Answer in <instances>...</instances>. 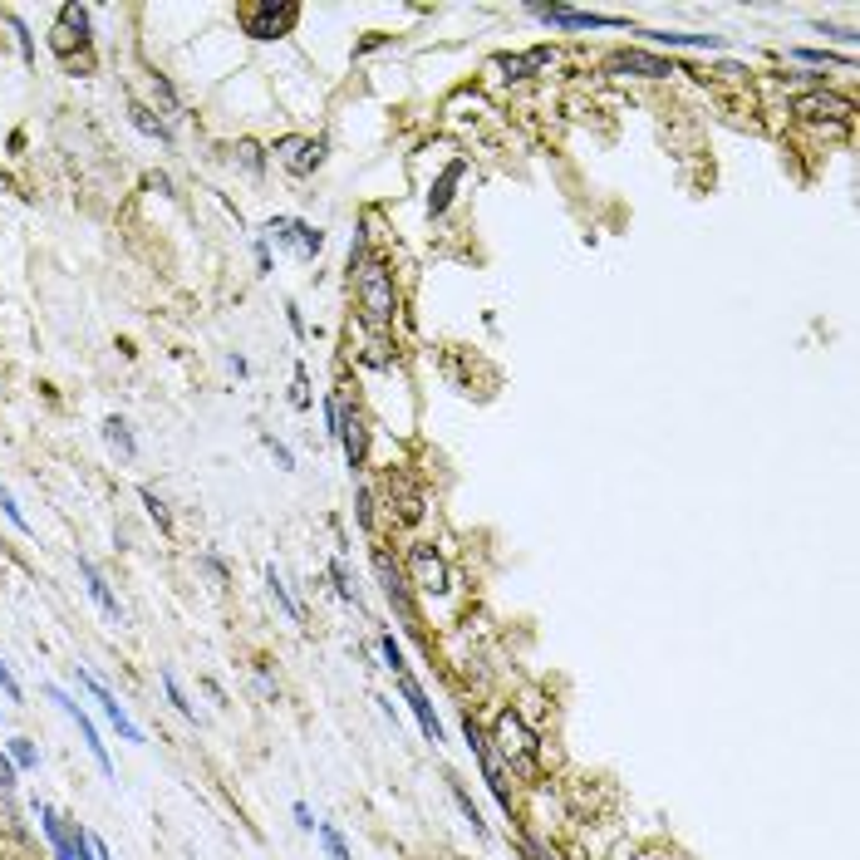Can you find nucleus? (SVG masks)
<instances>
[{"label": "nucleus", "mask_w": 860, "mask_h": 860, "mask_svg": "<svg viewBox=\"0 0 860 860\" xmlns=\"http://www.w3.org/2000/svg\"><path fill=\"white\" fill-rule=\"evenodd\" d=\"M148 84H153V99H158V118L168 123V118H182V99H177V89H172L168 74H148Z\"/></svg>", "instance_id": "obj_26"}, {"label": "nucleus", "mask_w": 860, "mask_h": 860, "mask_svg": "<svg viewBox=\"0 0 860 860\" xmlns=\"http://www.w3.org/2000/svg\"><path fill=\"white\" fill-rule=\"evenodd\" d=\"M266 590H271V600L286 610V620L290 625H305V610H300V600L290 595V585H286V575L276 571V566H266Z\"/></svg>", "instance_id": "obj_23"}, {"label": "nucleus", "mask_w": 860, "mask_h": 860, "mask_svg": "<svg viewBox=\"0 0 860 860\" xmlns=\"http://www.w3.org/2000/svg\"><path fill=\"white\" fill-rule=\"evenodd\" d=\"M138 502H143V507H148V516L158 521V531H163V536H172V512H168V502H163V497H158L153 487H138Z\"/></svg>", "instance_id": "obj_30"}, {"label": "nucleus", "mask_w": 860, "mask_h": 860, "mask_svg": "<svg viewBox=\"0 0 860 860\" xmlns=\"http://www.w3.org/2000/svg\"><path fill=\"white\" fill-rule=\"evenodd\" d=\"M290 241H295V251H300L305 261H315V256L325 251V231L310 227V222H300V217H290Z\"/></svg>", "instance_id": "obj_25"}, {"label": "nucleus", "mask_w": 860, "mask_h": 860, "mask_svg": "<svg viewBox=\"0 0 860 860\" xmlns=\"http://www.w3.org/2000/svg\"><path fill=\"white\" fill-rule=\"evenodd\" d=\"M349 290H354V310H359V325L369 330V340H384L394 335V320H399V281H394V266L389 256H369L354 276H349Z\"/></svg>", "instance_id": "obj_2"}, {"label": "nucleus", "mask_w": 860, "mask_h": 860, "mask_svg": "<svg viewBox=\"0 0 860 860\" xmlns=\"http://www.w3.org/2000/svg\"><path fill=\"white\" fill-rule=\"evenodd\" d=\"M384 45H389V35H369V40L354 45V55H374V50H384Z\"/></svg>", "instance_id": "obj_47"}, {"label": "nucleus", "mask_w": 860, "mask_h": 860, "mask_svg": "<svg viewBox=\"0 0 860 860\" xmlns=\"http://www.w3.org/2000/svg\"><path fill=\"white\" fill-rule=\"evenodd\" d=\"M79 575H84V590H89V600L99 605V615H104V620H114V625H123V605H118V595L109 590L104 571H99L89 556H79Z\"/></svg>", "instance_id": "obj_18"}, {"label": "nucleus", "mask_w": 860, "mask_h": 860, "mask_svg": "<svg viewBox=\"0 0 860 860\" xmlns=\"http://www.w3.org/2000/svg\"><path fill=\"white\" fill-rule=\"evenodd\" d=\"M50 50L64 64L74 59V50H89V5H79V0L59 5V20H55V30H50Z\"/></svg>", "instance_id": "obj_12"}, {"label": "nucleus", "mask_w": 860, "mask_h": 860, "mask_svg": "<svg viewBox=\"0 0 860 860\" xmlns=\"http://www.w3.org/2000/svg\"><path fill=\"white\" fill-rule=\"evenodd\" d=\"M5 752H10L15 772H35V767H40V752H35V743H30V738H10V743H5Z\"/></svg>", "instance_id": "obj_32"}, {"label": "nucleus", "mask_w": 860, "mask_h": 860, "mask_svg": "<svg viewBox=\"0 0 860 860\" xmlns=\"http://www.w3.org/2000/svg\"><path fill=\"white\" fill-rule=\"evenodd\" d=\"M462 738H467V752L477 757V767H482V782H487V792L502 802V811L512 816V792H507V772H502V762H497V752H492V743H487V728L472 718V713H462Z\"/></svg>", "instance_id": "obj_8"}, {"label": "nucleus", "mask_w": 860, "mask_h": 860, "mask_svg": "<svg viewBox=\"0 0 860 860\" xmlns=\"http://www.w3.org/2000/svg\"><path fill=\"white\" fill-rule=\"evenodd\" d=\"M462 177H467V158H453L448 168L433 177V187H428V197H423V212H428V217H448V207L458 202Z\"/></svg>", "instance_id": "obj_16"}, {"label": "nucleus", "mask_w": 860, "mask_h": 860, "mask_svg": "<svg viewBox=\"0 0 860 860\" xmlns=\"http://www.w3.org/2000/svg\"><path fill=\"white\" fill-rule=\"evenodd\" d=\"M158 684H163V693H168V703L182 713V718H197V708L187 703V693H182V684H177V674L172 669H158Z\"/></svg>", "instance_id": "obj_31"}, {"label": "nucleus", "mask_w": 860, "mask_h": 860, "mask_svg": "<svg viewBox=\"0 0 860 860\" xmlns=\"http://www.w3.org/2000/svg\"><path fill=\"white\" fill-rule=\"evenodd\" d=\"M35 816H40V831H45L50 856L55 860H94L89 856V831H84L79 821L59 816L55 806H45V802H35Z\"/></svg>", "instance_id": "obj_7"}, {"label": "nucleus", "mask_w": 860, "mask_h": 860, "mask_svg": "<svg viewBox=\"0 0 860 860\" xmlns=\"http://www.w3.org/2000/svg\"><path fill=\"white\" fill-rule=\"evenodd\" d=\"M290 816H295V826H300V831H315V826H320V821H315V811H310L305 802H290Z\"/></svg>", "instance_id": "obj_45"}, {"label": "nucleus", "mask_w": 860, "mask_h": 860, "mask_svg": "<svg viewBox=\"0 0 860 860\" xmlns=\"http://www.w3.org/2000/svg\"><path fill=\"white\" fill-rule=\"evenodd\" d=\"M394 679H399V698H403V703H408V713L418 718V728H423V738H428V743H433V747H438V743H448V733H443V718L433 713V698L423 693V684H418V679H413L408 669H403V674H394Z\"/></svg>", "instance_id": "obj_14"}, {"label": "nucleus", "mask_w": 860, "mask_h": 860, "mask_svg": "<svg viewBox=\"0 0 860 860\" xmlns=\"http://www.w3.org/2000/svg\"><path fill=\"white\" fill-rule=\"evenodd\" d=\"M104 443H109L123 462L138 458V443H133V433H128V423H123V418H104Z\"/></svg>", "instance_id": "obj_27"}, {"label": "nucleus", "mask_w": 860, "mask_h": 860, "mask_svg": "<svg viewBox=\"0 0 860 860\" xmlns=\"http://www.w3.org/2000/svg\"><path fill=\"white\" fill-rule=\"evenodd\" d=\"M202 566H207V575H212V580H217V585H227V580H231L227 561H222V556H217V551H202Z\"/></svg>", "instance_id": "obj_44"}, {"label": "nucleus", "mask_w": 860, "mask_h": 860, "mask_svg": "<svg viewBox=\"0 0 860 860\" xmlns=\"http://www.w3.org/2000/svg\"><path fill=\"white\" fill-rule=\"evenodd\" d=\"M89 856L94 860H114L109 856V846H104V836H89Z\"/></svg>", "instance_id": "obj_48"}, {"label": "nucleus", "mask_w": 860, "mask_h": 860, "mask_svg": "<svg viewBox=\"0 0 860 860\" xmlns=\"http://www.w3.org/2000/svg\"><path fill=\"white\" fill-rule=\"evenodd\" d=\"M516 856L521 860H556V851H551V846H541L536 836H521V841H516Z\"/></svg>", "instance_id": "obj_40"}, {"label": "nucleus", "mask_w": 860, "mask_h": 860, "mask_svg": "<svg viewBox=\"0 0 860 860\" xmlns=\"http://www.w3.org/2000/svg\"><path fill=\"white\" fill-rule=\"evenodd\" d=\"M325 153H330V138H310V133H286L271 143V158L290 172V177H315L325 168Z\"/></svg>", "instance_id": "obj_9"}, {"label": "nucleus", "mask_w": 860, "mask_h": 860, "mask_svg": "<svg viewBox=\"0 0 860 860\" xmlns=\"http://www.w3.org/2000/svg\"><path fill=\"white\" fill-rule=\"evenodd\" d=\"M340 448H344V462H349V477H359L369 467V418L364 408L354 399L340 394Z\"/></svg>", "instance_id": "obj_11"}, {"label": "nucleus", "mask_w": 860, "mask_h": 860, "mask_svg": "<svg viewBox=\"0 0 860 860\" xmlns=\"http://www.w3.org/2000/svg\"><path fill=\"white\" fill-rule=\"evenodd\" d=\"M290 403H295V408H310V374H305V364H295V384H290Z\"/></svg>", "instance_id": "obj_42"}, {"label": "nucleus", "mask_w": 860, "mask_h": 860, "mask_svg": "<svg viewBox=\"0 0 860 860\" xmlns=\"http://www.w3.org/2000/svg\"><path fill=\"white\" fill-rule=\"evenodd\" d=\"M0 860H15V856H5V851H0Z\"/></svg>", "instance_id": "obj_50"}, {"label": "nucleus", "mask_w": 860, "mask_h": 860, "mask_svg": "<svg viewBox=\"0 0 860 860\" xmlns=\"http://www.w3.org/2000/svg\"><path fill=\"white\" fill-rule=\"evenodd\" d=\"M256 266L271 271V246H266V241H256Z\"/></svg>", "instance_id": "obj_49"}, {"label": "nucleus", "mask_w": 860, "mask_h": 860, "mask_svg": "<svg viewBox=\"0 0 860 860\" xmlns=\"http://www.w3.org/2000/svg\"><path fill=\"white\" fill-rule=\"evenodd\" d=\"M0 693H5L10 703H20V698H25V688H20V679L10 674V664H5V659H0Z\"/></svg>", "instance_id": "obj_43"}, {"label": "nucleus", "mask_w": 860, "mask_h": 860, "mask_svg": "<svg viewBox=\"0 0 860 860\" xmlns=\"http://www.w3.org/2000/svg\"><path fill=\"white\" fill-rule=\"evenodd\" d=\"M236 20L251 40H286L300 25V5L295 0H251V5H241Z\"/></svg>", "instance_id": "obj_4"}, {"label": "nucleus", "mask_w": 860, "mask_h": 860, "mask_svg": "<svg viewBox=\"0 0 860 860\" xmlns=\"http://www.w3.org/2000/svg\"><path fill=\"white\" fill-rule=\"evenodd\" d=\"M0 512L10 516V526H15L20 536H30V521H25V512L15 507V497H10V487H5V482H0Z\"/></svg>", "instance_id": "obj_37"}, {"label": "nucleus", "mask_w": 860, "mask_h": 860, "mask_svg": "<svg viewBox=\"0 0 860 860\" xmlns=\"http://www.w3.org/2000/svg\"><path fill=\"white\" fill-rule=\"evenodd\" d=\"M45 698H50V703H59V713H64V718H69V723H74V728L84 733V743H89V757L99 762V772H104V777H114V757H109V747H104V738H99V728L89 723V713H84V708H79V703H74V698H69V693H64L59 684H45Z\"/></svg>", "instance_id": "obj_13"}, {"label": "nucleus", "mask_w": 860, "mask_h": 860, "mask_svg": "<svg viewBox=\"0 0 860 860\" xmlns=\"http://www.w3.org/2000/svg\"><path fill=\"white\" fill-rule=\"evenodd\" d=\"M423 507H428V497H423V487H418V482L389 477V512H394L399 526H413V521L423 516Z\"/></svg>", "instance_id": "obj_19"}, {"label": "nucleus", "mask_w": 860, "mask_h": 860, "mask_svg": "<svg viewBox=\"0 0 860 860\" xmlns=\"http://www.w3.org/2000/svg\"><path fill=\"white\" fill-rule=\"evenodd\" d=\"M74 679H79V688H89V698H94V703L104 708V718H109V723L118 728V738H123V743H143V728H138V723L128 718V708H123V703H118L114 693L99 684V679H94L89 669H74Z\"/></svg>", "instance_id": "obj_15"}, {"label": "nucleus", "mask_w": 860, "mask_h": 860, "mask_svg": "<svg viewBox=\"0 0 860 860\" xmlns=\"http://www.w3.org/2000/svg\"><path fill=\"white\" fill-rule=\"evenodd\" d=\"M261 443H266V453H271V458H276V467H295V453H290L286 443H281V438H276V433H261Z\"/></svg>", "instance_id": "obj_41"}, {"label": "nucleus", "mask_w": 860, "mask_h": 860, "mask_svg": "<svg viewBox=\"0 0 860 860\" xmlns=\"http://www.w3.org/2000/svg\"><path fill=\"white\" fill-rule=\"evenodd\" d=\"M448 787H453V802H458L462 821L472 826V836H477V841H492V831H487V821H482V811H477V802L467 797V787H462L458 777H448Z\"/></svg>", "instance_id": "obj_24"}, {"label": "nucleus", "mask_w": 860, "mask_h": 860, "mask_svg": "<svg viewBox=\"0 0 860 860\" xmlns=\"http://www.w3.org/2000/svg\"><path fill=\"white\" fill-rule=\"evenodd\" d=\"M231 153H236V163H241V172H251V177H261V172H266V153H261V148H256L251 138H241V143H236Z\"/></svg>", "instance_id": "obj_35"}, {"label": "nucleus", "mask_w": 860, "mask_h": 860, "mask_svg": "<svg viewBox=\"0 0 860 860\" xmlns=\"http://www.w3.org/2000/svg\"><path fill=\"white\" fill-rule=\"evenodd\" d=\"M374 575H379V590H384V600L399 610L403 625H408L413 634L423 630V615H418V605H413V585L403 580V566L394 561V551H389V546H379V541H374Z\"/></svg>", "instance_id": "obj_6"}, {"label": "nucleus", "mask_w": 860, "mask_h": 860, "mask_svg": "<svg viewBox=\"0 0 860 860\" xmlns=\"http://www.w3.org/2000/svg\"><path fill=\"white\" fill-rule=\"evenodd\" d=\"M128 123L143 133V138H153V143H163V148H172V123H163L158 118V109H148V104H128Z\"/></svg>", "instance_id": "obj_22"}, {"label": "nucleus", "mask_w": 860, "mask_h": 860, "mask_svg": "<svg viewBox=\"0 0 860 860\" xmlns=\"http://www.w3.org/2000/svg\"><path fill=\"white\" fill-rule=\"evenodd\" d=\"M286 320H290V335L305 340V315H300V305H286Z\"/></svg>", "instance_id": "obj_46"}, {"label": "nucleus", "mask_w": 860, "mask_h": 860, "mask_svg": "<svg viewBox=\"0 0 860 860\" xmlns=\"http://www.w3.org/2000/svg\"><path fill=\"white\" fill-rule=\"evenodd\" d=\"M605 69H610V74H639V79H669V74H679L674 59L649 55V50H620V55H610Z\"/></svg>", "instance_id": "obj_17"}, {"label": "nucleus", "mask_w": 860, "mask_h": 860, "mask_svg": "<svg viewBox=\"0 0 860 860\" xmlns=\"http://www.w3.org/2000/svg\"><path fill=\"white\" fill-rule=\"evenodd\" d=\"M315 836H320V846H325V856H330V860H354V856H349V841H344L330 821H320V826H315Z\"/></svg>", "instance_id": "obj_34"}, {"label": "nucleus", "mask_w": 860, "mask_h": 860, "mask_svg": "<svg viewBox=\"0 0 860 860\" xmlns=\"http://www.w3.org/2000/svg\"><path fill=\"white\" fill-rule=\"evenodd\" d=\"M531 15L551 30H630L625 15H605V10H575V5H531Z\"/></svg>", "instance_id": "obj_10"}, {"label": "nucleus", "mask_w": 860, "mask_h": 860, "mask_svg": "<svg viewBox=\"0 0 860 860\" xmlns=\"http://www.w3.org/2000/svg\"><path fill=\"white\" fill-rule=\"evenodd\" d=\"M330 585H335V595H340L344 605H359V585H354V575H349V566H344V556L330 561Z\"/></svg>", "instance_id": "obj_28"}, {"label": "nucleus", "mask_w": 860, "mask_h": 860, "mask_svg": "<svg viewBox=\"0 0 860 860\" xmlns=\"http://www.w3.org/2000/svg\"><path fill=\"white\" fill-rule=\"evenodd\" d=\"M20 787V772H15V762H10V752L0 747V797L10 802V792Z\"/></svg>", "instance_id": "obj_39"}, {"label": "nucleus", "mask_w": 860, "mask_h": 860, "mask_svg": "<svg viewBox=\"0 0 860 860\" xmlns=\"http://www.w3.org/2000/svg\"><path fill=\"white\" fill-rule=\"evenodd\" d=\"M354 521H359V531L374 541V492H369L364 482L354 487Z\"/></svg>", "instance_id": "obj_29"}, {"label": "nucleus", "mask_w": 860, "mask_h": 860, "mask_svg": "<svg viewBox=\"0 0 860 860\" xmlns=\"http://www.w3.org/2000/svg\"><path fill=\"white\" fill-rule=\"evenodd\" d=\"M639 35L654 45H669V50H723L728 45L723 35H688V30H639Z\"/></svg>", "instance_id": "obj_21"}, {"label": "nucleus", "mask_w": 860, "mask_h": 860, "mask_svg": "<svg viewBox=\"0 0 860 860\" xmlns=\"http://www.w3.org/2000/svg\"><path fill=\"white\" fill-rule=\"evenodd\" d=\"M487 743L497 752L502 772L521 777L526 787H541V777H546V747H541V733L526 723V713H521L516 703H502V708H497V718H492V728H487Z\"/></svg>", "instance_id": "obj_1"}, {"label": "nucleus", "mask_w": 860, "mask_h": 860, "mask_svg": "<svg viewBox=\"0 0 860 860\" xmlns=\"http://www.w3.org/2000/svg\"><path fill=\"white\" fill-rule=\"evenodd\" d=\"M787 59H802V64H846V69H856V59L851 55H831V50H811V45H792Z\"/></svg>", "instance_id": "obj_33"}, {"label": "nucleus", "mask_w": 860, "mask_h": 860, "mask_svg": "<svg viewBox=\"0 0 860 860\" xmlns=\"http://www.w3.org/2000/svg\"><path fill=\"white\" fill-rule=\"evenodd\" d=\"M379 654H384V664H389L394 674L408 669V659H403V649H399V639H394V634H379Z\"/></svg>", "instance_id": "obj_38"}, {"label": "nucleus", "mask_w": 860, "mask_h": 860, "mask_svg": "<svg viewBox=\"0 0 860 860\" xmlns=\"http://www.w3.org/2000/svg\"><path fill=\"white\" fill-rule=\"evenodd\" d=\"M792 114L802 118V123H816V128H836V133H846L851 123H856V104L846 99V94H836V89H802L797 99H792Z\"/></svg>", "instance_id": "obj_5"}, {"label": "nucleus", "mask_w": 860, "mask_h": 860, "mask_svg": "<svg viewBox=\"0 0 860 860\" xmlns=\"http://www.w3.org/2000/svg\"><path fill=\"white\" fill-rule=\"evenodd\" d=\"M551 59H556V55H551L546 45H536V50H526V55H497V59H492V69H502V79L521 84V79H531L536 69H546Z\"/></svg>", "instance_id": "obj_20"}, {"label": "nucleus", "mask_w": 860, "mask_h": 860, "mask_svg": "<svg viewBox=\"0 0 860 860\" xmlns=\"http://www.w3.org/2000/svg\"><path fill=\"white\" fill-rule=\"evenodd\" d=\"M10 30H15V45H20V59H25V69L35 64V35L25 30V20L20 15H10Z\"/></svg>", "instance_id": "obj_36"}, {"label": "nucleus", "mask_w": 860, "mask_h": 860, "mask_svg": "<svg viewBox=\"0 0 860 860\" xmlns=\"http://www.w3.org/2000/svg\"><path fill=\"white\" fill-rule=\"evenodd\" d=\"M403 580L413 585V595L443 600V595L453 590V566H448V556H443L433 541H413L408 556H403Z\"/></svg>", "instance_id": "obj_3"}]
</instances>
